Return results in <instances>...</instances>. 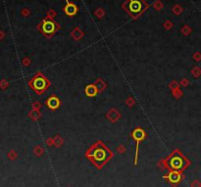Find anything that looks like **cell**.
<instances>
[{
    "label": "cell",
    "mask_w": 201,
    "mask_h": 187,
    "mask_svg": "<svg viewBox=\"0 0 201 187\" xmlns=\"http://www.w3.org/2000/svg\"><path fill=\"white\" fill-rule=\"evenodd\" d=\"M182 32H183V34H185V35H187V34H189V33H190V32H191V29H190L189 26H183V28Z\"/></svg>",
    "instance_id": "cell-21"
},
{
    "label": "cell",
    "mask_w": 201,
    "mask_h": 187,
    "mask_svg": "<svg viewBox=\"0 0 201 187\" xmlns=\"http://www.w3.org/2000/svg\"><path fill=\"white\" fill-rule=\"evenodd\" d=\"M132 137L133 139L136 142V146H135V166L137 165V159H138V148H139V144L141 143L143 140L147 138V133L143 130L141 128H136L133 130L132 132Z\"/></svg>",
    "instance_id": "cell-6"
},
{
    "label": "cell",
    "mask_w": 201,
    "mask_h": 187,
    "mask_svg": "<svg viewBox=\"0 0 201 187\" xmlns=\"http://www.w3.org/2000/svg\"><path fill=\"white\" fill-rule=\"evenodd\" d=\"M23 64H24L25 66H29V64H31V60L28 59V58L24 59V60H23Z\"/></svg>",
    "instance_id": "cell-31"
},
{
    "label": "cell",
    "mask_w": 201,
    "mask_h": 187,
    "mask_svg": "<svg viewBox=\"0 0 201 187\" xmlns=\"http://www.w3.org/2000/svg\"><path fill=\"white\" fill-rule=\"evenodd\" d=\"M179 86H180V84L177 81H173V82L170 83V88L172 89V90L173 89H176V88H180Z\"/></svg>",
    "instance_id": "cell-26"
},
{
    "label": "cell",
    "mask_w": 201,
    "mask_h": 187,
    "mask_svg": "<svg viewBox=\"0 0 201 187\" xmlns=\"http://www.w3.org/2000/svg\"><path fill=\"white\" fill-rule=\"evenodd\" d=\"M163 178L173 187H176L185 179V175H183V172H180L169 171V172L167 173V175H163Z\"/></svg>",
    "instance_id": "cell-7"
},
{
    "label": "cell",
    "mask_w": 201,
    "mask_h": 187,
    "mask_svg": "<svg viewBox=\"0 0 201 187\" xmlns=\"http://www.w3.org/2000/svg\"><path fill=\"white\" fill-rule=\"evenodd\" d=\"M46 107L51 110V111H55L61 106V100H60L56 95H51L50 97L45 101Z\"/></svg>",
    "instance_id": "cell-8"
},
{
    "label": "cell",
    "mask_w": 201,
    "mask_h": 187,
    "mask_svg": "<svg viewBox=\"0 0 201 187\" xmlns=\"http://www.w3.org/2000/svg\"><path fill=\"white\" fill-rule=\"evenodd\" d=\"M94 85L96 86L97 90H98V93L103 92L106 89V87H107L106 82L103 81L102 78H97L95 81V82H94Z\"/></svg>",
    "instance_id": "cell-12"
},
{
    "label": "cell",
    "mask_w": 201,
    "mask_h": 187,
    "mask_svg": "<svg viewBox=\"0 0 201 187\" xmlns=\"http://www.w3.org/2000/svg\"><path fill=\"white\" fill-rule=\"evenodd\" d=\"M64 12L69 17L75 16L78 13V6L74 4L73 2H70V0H66V6L64 7Z\"/></svg>",
    "instance_id": "cell-9"
},
{
    "label": "cell",
    "mask_w": 201,
    "mask_h": 187,
    "mask_svg": "<svg viewBox=\"0 0 201 187\" xmlns=\"http://www.w3.org/2000/svg\"><path fill=\"white\" fill-rule=\"evenodd\" d=\"M172 92H173V95L175 96L176 98H180V97H182V96H183V91L180 88L173 89Z\"/></svg>",
    "instance_id": "cell-18"
},
{
    "label": "cell",
    "mask_w": 201,
    "mask_h": 187,
    "mask_svg": "<svg viewBox=\"0 0 201 187\" xmlns=\"http://www.w3.org/2000/svg\"><path fill=\"white\" fill-rule=\"evenodd\" d=\"M173 11L175 12L177 15H179L180 13L183 11V8L180 7V6H179V5H176V6H175V8L173 9Z\"/></svg>",
    "instance_id": "cell-25"
},
{
    "label": "cell",
    "mask_w": 201,
    "mask_h": 187,
    "mask_svg": "<svg viewBox=\"0 0 201 187\" xmlns=\"http://www.w3.org/2000/svg\"><path fill=\"white\" fill-rule=\"evenodd\" d=\"M126 103H127V105H128V106L132 107V106L135 105V100H133V97H129L128 99H127Z\"/></svg>",
    "instance_id": "cell-24"
},
{
    "label": "cell",
    "mask_w": 201,
    "mask_h": 187,
    "mask_svg": "<svg viewBox=\"0 0 201 187\" xmlns=\"http://www.w3.org/2000/svg\"><path fill=\"white\" fill-rule=\"evenodd\" d=\"M85 95L88 96V97H94V96H96L97 94H98V90H97L96 86L94 85V83H93V84H88V86H85Z\"/></svg>",
    "instance_id": "cell-11"
},
{
    "label": "cell",
    "mask_w": 201,
    "mask_h": 187,
    "mask_svg": "<svg viewBox=\"0 0 201 187\" xmlns=\"http://www.w3.org/2000/svg\"><path fill=\"white\" fill-rule=\"evenodd\" d=\"M41 107H42L41 103H39L38 101H35V102L32 103V109L33 110H40V109H41Z\"/></svg>",
    "instance_id": "cell-20"
},
{
    "label": "cell",
    "mask_w": 201,
    "mask_h": 187,
    "mask_svg": "<svg viewBox=\"0 0 201 187\" xmlns=\"http://www.w3.org/2000/svg\"><path fill=\"white\" fill-rule=\"evenodd\" d=\"M38 29L41 32L43 35H45L46 37L49 38L58 31L59 25L49 19H44V20H42L41 23L38 25Z\"/></svg>",
    "instance_id": "cell-5"
},
{
    "label": "cell",
    "mask_w": 201,
    "mask_h": 187,
    "mask_svg": "<svg viewBox=\"0 0 201 187\" xmlns=\"http://www.w3.org/2000/svg\"><path fill=\"white\" fill-rule=\"evenodd\" d=\"M53 145L57 148L61 147L63 145V138L60 135H56L54 138H53Z\"/></svg>",
    "instance_id": "cell-15"
},
{
    "label": "cell",
    "mask_w": 201,
    "mask_h": 187,
    "mask_svg": "<svg viewBox=\"0 0 201 187\" xmlns=\"http://www.w3.org/2000/svg\"><path fill=\"white\" fill-rule=\"evenodd\" d=\"M164 26L167 29H171V28H173V24L171 22H169V21H167L165 24H164Z\"/></svg>",
    "instance_id": "cell-30"
},
{
    "label": "cell",
    "mask_w": 201,
    "mask_h": 187,
    "mask_svg": "<svg viewBox=\"0 0 201 187\" xmlns=\"http://www.w3.org/2000/svg\"><path fill=\"white\" fill-rule=\"evenodd\" d=\"M165 161H166V168L169 171H175L180 172H183L190 165L189 160L179 149L174 150L165 159Z\"/></svg>",
    "instance_id": "cell-2"
},
{
    "label": "cell",
    "mask_w": 201,
    "mask_h": 187,
    "mask_svg": "<svg viewBox=\"0 0 201 187\" xmlns=\"http://www.w3.org/2000/svg\"><path fill=\"white\" fill-rule=\"evenodd\" d=\"M106 118L108 119L111 122H116L121 118V114H120V112L118 111V110L112 108L106 114Z\"/></svg>",
    "instance_id": "cell-10"
},
{
    "label": "cell",
    "mask_w": 201,
    "mask_h": 187,
    "mask_svg": "<svg viewBox=\"0 0 201 187\" xmlns=\"http://www.w3.org/2000/svg\"><path fill=\"white\" fill-rule=\"evenodd\" d=\"M180 84L182 86H183V87H186V86L189 84V81H188V79H187V78H183L182 81H180Z\"/></svg>",
    "instance_id": "cell-23"
},
{
    "label": "cell",
    "mask_w": 201,
    "mask_h": 187,
    "mask_svg": "<svg viewBox=\"0 0 201 187\" xmlns=\"http://www.w3.org/2000/svg\"><path fill=\"white\" fill-rule=\"evenodd\" d=\"M157 166L160 169H167L166 168V161H165V159H162V160H160V161L158 162V164H157Z\"/></svg>",
    "instance_id": "cell-19"
},
{
    "label": "cell",
    "mask_w": 201,
    "mask_h": 187,
    "mask_svg": "<svg viewBox=\"0 0 201 187\" xmlns=\"http://www.w3.org/2000/svg\"><path fill=\"white\" fill-rule=\"evenodd\" d=\"M117 152H119L120 154H124L126 152V147L124 145H119L117 147Z\"/></svg>",
    "instance_id": "cell-22"
},
{
    "label": "cell",
    "mask_w": 201,
    "mask_h": 187,
    "mask_svg": "<svg viewBox=\"0 0 201 187\" xmlns=\"http://www.w3.org/2000/svg\"><path fill=\"white\" fill-rule=\"evenodd\" d=\"M113 152L101 140L96 141L85 152V157L98 169H101L113 158Z\"/></svg>",
    "instance_id": "cell-1"
},
{
    "label": "cell",
    "mask_w": 201,
    "mask_h": 187,
    "mask_svg": "<svg viewBox=\"0 0 201 187\" xmlns=\"http://www.w3.org/2000/svg\"><path fill=\"white\" fill-rule=\"evenodd\" d=\"M191 75L194 76V78H198V76L201 75V69L199 67H195V68L192 69L191 71Z\"/></svg>",
    "instance_id": "cell-17"
},
{
    "label": "cell",
    "mask_w": 201,
    "mask_h": 187,
    "mask_svg": "<svg viewBox=\"0 0 201 187\" xmlns=\"http://www.w3.org/2000/svg\"><path fill=\"white\" fill-rule=\"evenodd\" d=\"M46 143H47L48 146H52L53 145V138H48L46 140Z\"/></svg>",
    "instance_id": "cell-33"
},
{
    "label": "cell",
    "mask_w": 201,
    "mask_h": 187,
    "mask_svg": "<svg viewBox=\"0 0 201 187\" xmlns=\"http://www.w3.org/2000/svg\"><path fill=\"white\" fill-rule=\"evenodd\" d=\"M95 15L98 17V18H102L103 15H104V11H103V10H101V9H98L95 12Z\"/></svg>",
    "instance_id": "cell-28"
},
{
    "label": "cell",
    "mask_w": 201,
    "mask_h": 187,
    "mask_svg": "<svg viewBox=\"0 0 201 187\" xmlns=\"http://www.w3.org/2000/svg\"><path fill=\"white\" fill-rule=\"evenodd\" d=\"M33 152H35V154L38 157H40L43 154V153H44V149H43L40 145H38V146H36L35 148V151H33Z\"/></svg>",
    "instance_id": "cell-16"
},
{
    "label": "cell",
    "mask_w": 201,
    "mask_h": 187,
    "mask_svg": "<svg viewBox=\"0 0 201 187\" xmlns=\"http://www.w3.org/2000/svg\"><path fill=\"white\" fill-rule=\"evenodd\" d=\"M72 36L75 38V40H79V39H80L83 36V32L79 28H76L72 32Z\"/></svg>",
    "instance_id": "cell-14"
},
{
    "label": "cell",
    "mask_w": 201,
    "mask_h": 187,
    "mask_svg": "<svg viewBox=\"0 0 201 187\" xmlns=\"http://www.w3.org/2000/svg\"><path fill=\"white\" fill-rule=\"evenodd\" d=\"M50 85H51V82L41 72L36 73L29 81V86L38 95L43 94L49 88Z\"/></svg>",
    "instance_id": "cell-3"
},
{
    "label": "cell",
    "mask_w": 201,
    "mask_h": 187,
    "mask_svg": "<svg viewBox=\"0 0 201 187\" xmlns=\"http://www.w3.org/2000/svg\"><path fill=\"white\" fill-rule=\"evenodd\" d=\"M190 187H201V183L198 180H194L191 184H190Z\"/></svg>",
    "instance_id": "cell-29"
},
{
    "label": "cell",
    "mask_w": 201,
    "mask_h": 187,
    "mask_svg": "<svg viewBox=\"0 0 201 187\" xmlns=\"http://www.w3.org/2000/svg\"><path fill=\"white\" fill-rule=\"evenodd\" d=\"M123 7L128 11V13L133 19H136L147 8V4L143 0H128L123 5Z\"/></svg>",
    "instance_id": "cell-4"
},
{
    "label": "cell",
    "mask_w": 201,
    "mask_h": 187,
    "mask_svg": "<svg viewBox=\"0 0 201 187\" xmlns=\"http://www.w3.org/2000/svg\"><path fill=\"white\" fill-rule=\"evenodd\" d=\"M29 117L31 118L33 121H36V120H38L40 117H41V113L39 112V110H32L31 112L29 113Z\"/></svg>",
    "instance_id": "cell-13"
},
{
    "label": "cell",
    "mask_w": 201,
    "mask_h": 187,
    "mask_svg": "<svg viewBox=\"0 0 201 187\" xmlns=\"http://www.w3.org/2000/svg\"><path fill=\"white\" fill-rule=\"evenodd\" d=\"M154 7H155V9H157V10H160L161 7H162V4H161L160 2H156V3H154Z\"/></svg>",
    "instance_id": "cell-32"
},
{
    "label": "cell",
    "mask_w": 201,
    "mask_h": 187,
    "mask_svg": "<svg viewBox=\"0 0 201 187\" xmlns=\"http://www.w3.org/2000/svg\"><path fill=\"white\" fill-rule=\"evenodd\" d=\"M192 57H193L194 60H195V61H200V60H201V53H199V52L194 53Z\"/></svg>",
    "instance_id": "cell-27"
}]
</instances>
